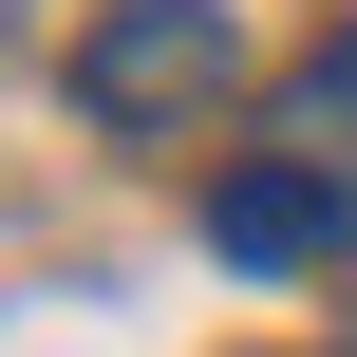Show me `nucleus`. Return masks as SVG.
I'll use <instances>...</instances> for the list:
<instances>
[{
	"label": "nucleus",
	"mask_w": 357,
	"mask_h": 357,
	"mask_svg": "<svg viewBox=\"0 0 357 357\" xmlns=\"http://www.w3.org/2000/svg\"><path fill=\"white\" fill-rule=\"evenodd\" d=\"M282 151H301V169H339V188H357V19H339V38H301V56H282Z\"/></svg>",
	"instance_id": "obj_3"
},
{
	"label": "nucleus",
	"mask_w": 357,
	"mask_h": 357,
	"mask_svg": "<svg viewBox=\"0 0 357 357\" xmlns=\"http://www.w3.org/2000/svg\"><path fill=\"white\" fill-rule=\"evenodd\" d=\"M207 245H226V264H339L357 245V188L301 169V151H245V169H207Z\"/></svg>",
	"instance_id": "obj_2"
},
{
	"label": "nucleus",
	"mask_w": 357,
	"mask_h": 357,
	"mask_svg": "<svg viewBox=\"0 0 357 357\" xmlns=\"http://www.w3.org/2000/svg\"><path fill=\"white\" fill-rule=\"evenodd\" d=\"M226 75H245L226 0H94V19H75V113H94V132H132V151L207 132V94H226Z\"/></svg>",
	"instance_id": "obj_1"
}]
</instances>
